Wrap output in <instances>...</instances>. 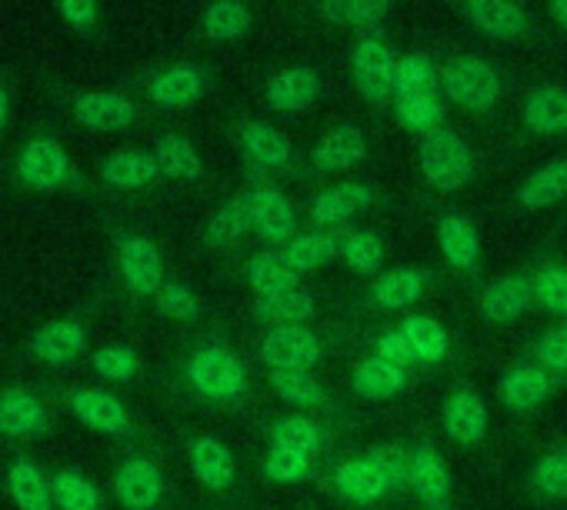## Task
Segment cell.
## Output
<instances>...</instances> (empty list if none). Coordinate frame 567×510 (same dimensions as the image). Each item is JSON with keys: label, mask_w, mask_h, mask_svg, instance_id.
<instances>
[{"label": "cell", "mask_w": 567, "mask_h": 510, "mask_svg": "<svg viewBox=\"0 0 567 510\" xmlns=\"http://www.w3.org/2000/svg\"><path fill=\"white\" fill-rule=\"evenodd\" d=\"M321 14L341 28H378L391 14V4L388 0H334L321 8Z\"/></svg>", "instance_id": "44"}, {"label": "cell", "mask_w": 567, "mask_h": 510, "mask_svg": "<svg viewBox=\"0 0 567 510\" xmlns=\"http://www.w3.org/2000/svg\"><path fill=\"white\" fill-rule=\"evenodd\" d=\"M341 253L358 274H378L384 264V240L374 230H348L341 237Z\"/></svg>", "instance_id": "45"}, {"label": "cell", "mask_w": 567, "mask_h": 510, "mask_svg": "<svg viewBox=\"0 0 567 510\" xmlns=\"http://www.w3.org/2000/svg\"><path fill=\"white\" fill-rule=\"evenodd\" d=\"M421 298H424V274L421 271H411V268L388 271L371 288V301L381 311H404V308H411Z\"/></svg>", "instance_id": "33"}, {"label": "cell", "mask_w": 567, "mask_h": 510, "mask_svg": "<svg viewBox=\"0 0 567 510\" xmlns=\"http://www.w3.org/2000/svg\"><path fill=\"white\" fill-rule=\"evenodd\" d=\"M250 227V210H247V197H234L227 204H220L214 210V217L207 220V230H204V240L210 247H230L237 243Z\"/></svg>", "instance_id": "37"}, {"label": "cell", "mask_w": 567, "mask_h": 510, "mask_svg": "<svg viewBox=\"0 0 567 510\" xmlns=\"http://www.w3.org/2000/svg\"><path fill=\"white\" fill-rule=\"evenodd\" d=\"M247 210H250V227L267 240V243H291L298 233V217L291 200L274 187H254L247 194Z\"/></svg>", "instance_id": "10"}, {"label": "cell", "mask_w": 567, "mask_h": 510, "mask_svg": "<svg viewBox=\"0 0 567 510\" xmlns=\"http://www.w3.org/2000/svg\"><path fill=\"white\" fill-rule=\"evenodd\" d=\"M351 71H354V84L368 104L384 107L394 97L398 54L381 38H361L358 41V48L351 54Z\"/></svg>", "instance_id": "5"}, {"label": "cell", "mask_w": 567, "mask_h": 510, "mask_svg": "<svg viewBox=\"0 0 567 510\" xmlns=\"http://www.w3.org/2000/svg\"><path fill=\"white\" fill-rule=\"evenodd\" d=\"M117 271L134 298H157L161 288L167 284L161 250L144 233H124L117 240Z\"/></svg>", "instance_id": "3"}, {"label": "cell", "mask_w": 567, "mask_h": 510, "mask_svg": "<svg viewBox=\"0 0 567 510\" xmlns=\"http://www.w3.org/2000/svg\"><path fill=\"white\" fill-rule=\"evenodd\" d=\"M311 470V457L301 450H288V447H274L264 457V477L270 483H295Z\"/></svg>", "instance_id": "48"}, {"label": "cell", "mask_w": 567, "mask_h": 510, "mask_svg": "<svg viewBox=\"0 0 567 510\" xmlns=\"http://www.w3.org/2000/svg\"><path fill=\"white\" fill-rule=\"evenodd\" d=\"M374 194L364 184H338L324 194H318V200L311 204V220L318 230L328 227H341L348 220H354L364 207H371Z\"/></svg>", "instance_id": "18"}, {"label": "cell", "mask_w": 567, "mask_h": 510, "mask_svg": "<svg viewBox=\"0 0 567 510\" xmlns=\"http://www.w3.org/2000/svg\"><path fill=\"white\" fill-rule=\"evenodd\" d=\"M550 397V377L544 367L520 364L501 377V400L511 410H537Z\"/></svg>", "instance_id": "26"}, {"label": "cell", "mask_w": 567, "mask_h": 510, "mask_svg": "<svg viewBox=\"0 0 567 510\" xmlns=\"http://www.w3.org/2000/svg\"><path fill=\"white\" fill-rule=\"evenodd\" d=\"M190 457V473L200 487L207 490H227L237 477V464L234 454L224 440L217 437H197L187 450Z\"/></svg>", "instance_id": "15"}, {"label": "cell", "mask_w": 567, "mask_h": 510, "mask_svg": "<svg viewBox=\"0 0 567 510\" xmlns=\"http://www.w3.org/2000/svg\"><path fill=\"white\" fill-rule=\"evenodd\" d=\"M560 460H564V467H567V447H560Z\"/></svg>", "instance_id": "58"}, {"label": "cell", "mask_w": 567, "mask_h": 510, "mask_svg": "<svg viewBox=\"0 0 567 510\" xmlns=\"http://www.w3.org/2000/svg\"><path fill=\"white\" fill-rule=\"evenodd\" d=\"M421 170L431 187L454 194L474 180V154L461 134L441 127L421 140Z\"/></svg>", "instance_id": "1"}, {"label": "cell", "mask_w": 567, "mask_h": 510, "mask_svg": "<svg viewBox=\"0 0 567 510\" xmlns=\"http://www.w3.org/2000/svg\"><path fill=\"white\" fill-rule=\"evenodd\" d=\"M364 457L378 467V473L388 480V487L411 483V454L404 447H398V444H374V447H368Z\"/></svg>", "instance_id": "49"}, {"label": "cell", "mask_w": 567, "mask_h": 510, "mask_svg": "<svg viewBox=\"0 0 567 510\" xmlns=\"http://www.w3.org/2000/svg\"><path fill=\"white\" fill-rule=\"evenodd\" d=\"M184 374L190 387L210 400H234L247 391V371L227 347H214V344L197 347L187 357Z\"/></svg>", "instance_id": "2"}, {"label": "cell", "mask_w": 567, "mask_h": 510, "mask_svg": "<svg viewBox=\"0 0 567 510\" xmlns=\"http://www.w3.org/2000/svg\"><path fill=\"white\" fill-rule=\"evenodd\" d=\"M298 271L291 268L288 253L284 247H267L260 253H254L250 264H247V284L257 291V298H270V294H280V291H291L298 288Z\"/></svg>", "instance_id": "25"}, {"label": "cell", "mask_w": 567, "mask_h": 510, "mask_svg": "<svg viewBox=\"0 0 567 510\" xmlns=\"http://www.w3.org/2000/svg\"><path fill=\"white\" fill-rule=\"evenodd\" d=\"M547 18H550L557 28L567 31V0H557V4H550V8H547Z\"/></svg>", "instance_id": "56"}, {"label": "cell", "mask_w": 567, "mask_h": 510, "mask_svg": "<svg viewBox=\"0 0 567 510\" xmlns=\"http://www.w3.org/2000/svg\"><path fill=\"white\" fill-rule=\"evenodd\" d=\"M8 493L18 503V510H54L51 477L28 457H18L8 467Z\"/></svg>", "instance_id": "24"}, {"label": "cell", "mask_w": 567, "mask_h": 510, "mask_svg": "<svg viewBox=\"0 0 567 510\" xmlns=\"http://www.w3.org/2000/svg\"><path fill=\"white\" fill-rule=\"evenodd\" d=\"M257 314L264 321H274L277 327H298L305 321H311L318 314V301L308 288H291V291H280L270 298H257Z\"/></svg>", "instance_id": "32"}, {"label": "cell", "mask_w": 567, "mask_h": 510, "mask_svg": "<svg viewBox=\"0 0 567 510\" xmlns=\"http://www.w3.org/2000/svg\"><path fill=\"white\" fill-rule=\"evenodd\" d=\"M270 440H274V447L301 450V454H308V457H315V454L321 450V444H324L321 427H318L311 417H298V414L280 417V420L270 427Z\"/></svg>", "instance_id": "43"}, {"label": "cell", "mask_w": 567, "mask_h": 510, "mask_svg": "<svg viewBox=\"0 0 567 510\" xmlns=\"http://www.w3.org/2000/svg\"><path fill=\"white\" fill-rule=\"evenodd\" d=\"M441 424H444V430H447L451 440H457V444H477L487 434L491 410H487V404H484L481 394H474V391H454L444 400Z\"/></svg>", "instance_id": "13"}, {"label": "cell", "mask_w": 567, "mask_h": 510, "mask_svg": "<svg viewBox=\"0 0 567 510\" xmlns=\"http://www.w3.org/2000/svg\"><path fill=\"white\" fill-rule=\"evenodd\" d=\"M240 144L247 150L250 160H257L260 167L280 170L291 164V140L284 137L277 127L264 124V121H244L240 124Z\"/></svg>", "instance_id": "29"}, {"label": "cell", "mask_w": 567, "mask_h": 510, "mask_svg": "<svg viewBox=\"0 0 567 510\" xmlns=\"http://www.w3.org/2000/svg\"><path fill=\"white\" fill-rule=\"evenodd\" d=\"M54 507L61 510H101V490L81 470H58L51 477Z\"/></svg>", "instance_id": "40"}, {"label": "cell", "mask_w": 567, "mask_h": 510, "mask_svg": "<svg viewBox=\"0 0 567 510\" xmlns=\"http://www.w3.org/2000/svg\"><path fill=\"white\" fill-rule=\"evenodd\" d=\"M461 11L481 34L494 41H514L527 28V14L517 4H504V0H471Z\"/></svg>", "instance_id": "20"}, {"label": "cell", "mask_w": 567, "mask_h": 510, "mask_svg": "<svg viewBox=\"0 0 567 510\" xmlns=\"http://www.w3.org/2000/svg\"><path fill=\"white\" fill-rule=\"evenodd\" d=\"M274 394L291 407H318L324 404V387L308 371H270Z\"/></svg>", "instance_id": "42"}, {"label": "cell", "mask_w": 567, "mask_h": 510, "mask_svg": "<svg viewBox=\"0 0 567 510\" xmlns=\"http://www.w3.org/2000/svg\"><path fill=\"white\" fill-rule=\"evenodd\" d=\"M441 87L457 107H467V111H491L501 97V81H497L494 67L477 58L451 61L444 67Z\"/></svg>", "instance_id": "4"}, {"label": "cell", "mask_w": 567, "mask_h": 510, "mask_svg": "<svg viewBox=\"0 0 567 510\" xmlns=\"http://www.w3.org/2000/svg\"><path fill=\"white\" fill-rule=\"evenodd\" d=\"M68 407L71 414L87 424L91 430L104 434V437H131L134 434V424H131V414L127 407L111 394V391H97V387H74L68 394Z\"/></svg>", "instance_id": "8"}, {"label": "cell", "mask_w": 567, "mask_h": 510, "mask_svg": "<svg viewBox=\"0 0 567 510\" xmlns=\"http://www.w3.org/2000/svg\"><path fill=\"white\" fill-rule=\"evenodd\" d=\"M374 357H381V361H388L391 367H401V371H408L411 364H417V354H414L411 341L404 337V331H388V334H381V337H378V354H374Z\"/></svg>", "instance_id": "54"}, {"label": "cell", "mask_w": 567, "mask_h": 510, "mask_svg": "<svg viewBox=\"0 0 567 510\" xmlns=\"http://www.w3.org/2000/svg\"><path fill=\"white\" fill-rule=\"evenodd\" d=\"M341 250V240L331 233V230H311V233H298L284 253H288V261L298 274H308V271H318L321 264H328L331 258H338Z\"/></svg>", "instance_id": "35"}, {"label": "cell", "mask_w": 567, "mask_h": 510, "mask_svg": "<svg viewBox=\"0 0 567 510\" xmlns=\"http://www.w3.org/2000/svg\"><path fill=\"white\" fill-rule=\"evenodd\" d=\"M58 14L81 34H87L101 21V8L91 0H64V4H58Z\"/></svg>", "instance_id": "55"}, {"label": "cell", "mask_w": 567, "mask_h": 510, "mask_svg": "<svg viewBox=\"0 0 567 510\" xmlns=\"http://www.w3.org/2000/svg\"><path fill=\"white\" fill-rule=\"evenodd\" d=\"M157 311L171 321H190L200 314V298L184 281H167L157 294Z\"/></svg>", "instance_id": "51"}, {"label": "cell", "mask_w": 567, "mask_h": 510, "mask_svg": "<svg viewBox=\"0 0 567 510\" xmlns=\"http://www.w3.org/2000/svg\"><path fill=\"white\" fill-rule=\"evenodd\" d=\"M84 347H87V331L78 321H54L31 334V354L51 367L74 364L84 354Z\"/></svg>", "instance_id": "12"}, {"label": "cell", "mask_w": 567, "mask_h": 510, "mask_svg": "<svg viewBox=\"0 0 567 510\" xmlns=\"http://www.w3.org/2000/svg\"><path fill=\"white\" fill-rule=\"evenodd\" d=\"M157 174H161V167H157L154 150H141V147L114 150V154L101 164V177H104V184H107V187H117V190H137V187H147Z\"/></svg>", "instance_id": "22"}, {"label": "cell", "mask_w": 567, "mask_h": 510, "mask_svg": "<svg viewBox=\"0 0 567 510\" xmlns=\"http://www.w3.org/2000/svg\"><path fill=\"white\" fill-rule=\"evenodd\" d=\"M254 14L244 4H234V0H220V4H210L200 18V31L210 41H237L250 31Z\"/></svg>", "instance_id": "38"}, {"label": "cell", "mask_w": 567, "mask_h": 510, "mask_svg": "<svg viewBox=\"0 0 567 510\" xmlns=\"http://www.w3.org/2000/svg\"><path fill=\"white\" fill-rule=\"evenodd\" d=\"M437 74L431 67L427 58L421 54H408V58H398V71H394V101L401 97H427V94H437Z\"/></svg>", "instance_id": "41"}, {"label": "cell", "mask_w": 567, "mask_h": 510, "mask_svg": "<svg viewBox=\"0 0 567 510\" xmlns=\"http://www.w3.org/2000/svg\"><path fill=\"white\" fill-rule=\"evenodd\" d=\"M318 97H321V77L311 67H288L274 74L264 87V101L284 114L308 111Z\"/></svg>", "instance_id": "14"}, {"label": "cell", "mask_w": 567, "mask_h": 510, "mask_svg": "<svg viewBox=\"0 0 567 510\" xmlns=\"http://www.w3.org/2000/svg\"><path fill=\"white\" fill-rule=\"evenodd\" d=\"M537 361L544 371H554V374H567V324L564 327H554L540 337L537 344Z\"/></svg>", "instance_id": "53"}, {"label": "cell", "mask_w": 567, "mask_h": 510, "mask_svg": "<svg viewBox=\"0 0 567 510\" xmlns=\"http://www.w3.org/2000/svg\"><path fill=\"white\" fill-rule=\"evenodd\" d=\"M51 424H54V417L38 394L21 391V387L0 391V437L38 440L51 430Z\"/></svg>", "instance_id": "9"}, {"label": "cell", "mask_w": 567, "mask_h": 510, "mask_svg": "<svg viewBox=\"0 0 567 510\" xmlns=\"http://www.w3.org/2000/svg\"><path fill=\"white\" fill-rule=\"evenodd\" d=\"M71 157L68 150L61 147L58 137H34L28 140V147L21 150L18 157V177L31 187V190H41V194H51L58 187H64L71 180Z\"/></svg>", "instance_id": "6"}, {"label": "cell", "mask_w": 567, "mask_h": 510, "mask_svg": "<svg viewBox=\"0 0 567 510\" xmlns=\"http://www.w3.org/2000/svg\"><path fill=\"white\" fill-rule=\"evenodd\" d=\"M91 367H94L97 377H104V381L127 384V381H134V374L141 371V357H137V351L127 347V344H107V347H97V351H94Z\"/></svg>", "instance_id": "47"}, {"label": "cell", "mask_w": 567, "mask_h": 510, "mask_svg": "<svg viewBox=\"0 0 567 510\" xmlns=\"http://www.w3.org/2000/svg\"><path fill=\"white\" fill-rule=\"evenodd\" d=\"M147 94L157 107H167V111L190 107L204 94V74L194 64H174L151 81Z\"/></svg>", "instance_id": "21"}, {"label": "cell", "mask_w": 567, "mask_h": 510, "mask_svg": "<svg viewBox=\"0 0 567 510\" xmlns=\"http://www.w3.org/2000/svg\"><path fill=\"white\" fill-rule=\"evenodd\" d=\"M534 304H537L534 301V281H527V278H501L484 291L481 314L491 324H511V321L524 318Z\"/></svg>", "instance_id": "17"}, {"label": "cell", "mask_w": 567, "mask_h": 510, "mask_svg": "<svg viewBox=\"0 0 567 510\" xmlns=\"http://www.w3.org/2000/svg\"><path fill=\"white\" fill-rule=\"evenodd\" d=\"M437 247L444 253V261L457 271H474L481 261V237L474 223L454 210L437 220Z\"/></svg>", "instance_id": "19"}, {"label": "cell", "mask_w": 567, "mask_h": 510, "mask_svg": "<svg viewBox=\"0 0 567 510\" xmlns=\"http://www.w3.org/2000/svg\"><path fill=\"white\" fill-rule=\"evenodd\" d=\"M404 337L411 341V347H414V354H417V361H424V364H437V361H444L447 357V347H451V341H447V331L434 321V318H427V314H411L408 321H404Z\"/></svg>", "instance_id": "39"}, {"label": "cell", "mask_w": 567, "mask_h": 510, "mask_svg": "<svg viewBox=\"0 0 567 510\" xmlns=\"http://www.w3.org/2000/svg\"><path fill=\"white\" fill-rule=\"evenodd\" d=\"M114 493L127 510H154L164 493V477L154 460L127 457L114 470Z\"/></svg>", "instance_id": "11"}, {"label": "cell", "mask_w": 567, "mask_h": 510, "mask_svg": "<svg viewBox=\"0 0 567 510\" xmlns=\"http://www.w3.org/2000/svg\"><path fill=\"white\" fill-rule=\"evenodd\" d=\"M524 127L544 137L567 134V91L564 87H537L524 101Z\"/></svg>", "instance_id": "27"}, {"label": "cell", "mask_w": 567, "mask_h": 510, "mask_svg": "<svg viewBox=\"0 0 567 510\" xmlns=\"http://www.w3.org/2000/svg\"><path fill=\"white\" fill-rule=\"evenodd\" d=\"M398 121L414 131V134H434L444 127V104L437 94H427V97H401L398 101Z\"/></svg>", "instance_id": "46"}, {"label": "cell", "mask_w": 567, "mask_h": 510, "mask_svg": "<svg viewBox=\"0 0 567 510\" xmlns=\"http://www.w3.org/2000/svg\"><path fill=\"white\" fill-rule=\"evenodd\" d=\"M334 483H338L341 497L351 500V503H374V500H381V497L391 490L388 480L378 473V467H374L368 457L344 460V464L334 470Z\"/></svg>", "instance_id": "31"}, {"label": "cell", "mask_w": 567, "mask_h": 510, "mask_svg": "<svg viewBox=\"0 0 567 510\" xmlns=\"http://www.w3.org/2000/svg\"><path fill=\"white\" fill-rule=\"evenodd\" d=\"M154 157H157L161 174H167L171 180H197V177L204 174V164H200L197 147H194L187 137H181V134H164V137H157Z\"/></svg>", "instance_id": "34"}, {"label": "cell", "mask_w": 567, "mask_h": 510, "mask_svg": "<svg viewBox=\"0 0 567 510\" xmlns=\"http://www.w3.org/2000/svg\"><path fill=\"white\" fill-rule=\"evenodd\" d=\"M530 477H534L540 493H547L554 500L567 497V467L560 460V450H550V454L537 457L534 467H530Z\"/></svg>", "instance_id": "52"}, {"label": "cell", "mask_w": 567, "mask_h": 510, "mask_svg": "<svg viewBox=\"0 0 567 510\" xmlns=\"http://www.w3.org/2000/svg\"><path fill=\"white\" fill-rule=\"evenodd\" d=\"M411 487L421 493L424 503H431V507H437V510L447 507V497H451V473H447L444 457H441L434 447H427V444H421V447L411 454Z\"/></svg>", "instance_id": "23"}, {"label": "cell", "mask_w": 567, "mask_h": 510, "mask_svg": "<svg viewBox=\"0 0 567 510\" xmlns=\"http://www.w3.org/2000/svg\"><path fill=\"white\" fill-rule=\"evenodd\" d=\"M534 301L557 314V318H567V268H544L537 278H534Z\"/></svg>", "instance_id": "50"}, {"label": "cell", "mask_w": 567, "mask_h": 510, "mask_svg": "<svg viewBox=\"0 0 567 510\" xmlns=\"http://www.w3.org/2000/svg\"><path fill=\"white\" fill-rule=\"evenodd\" d=\"M408 384V374L401 367H391L381 357H368L358 371H354V391L364 400H388L394 394H401Z\"/></svg>", "instance_id": "36"}, {"label": "cell", "mask_w": 567, "mask_h": 510, "mask_svg": "<svg viewBox=\"0 0 567 510\" xmlns=\"http://www.w3.org/2000/svg\"><path fill=\"white\" fill-rule=\"evenodd\" d=\"M8 111H11V94L0 87V131H4V124H8Z\"/></svg>", "instance_id": "57"}, {"label": "cell", "mask_w": 567, "mask_h": 510, "mask_svg": "<svg viewBox=\"0 0 567 510\" xmlns=\"http://www.w3.org/2000/svg\"><path fill=\"white\" fill-rule=\"evenodd\" d=\"M364 157H368V137H364V131L354 127V124L334 127V131L324 134V140L315 147V164H318L321 170H348V167H358Z\"/></svg>", "instance_id": "28"}, {"label": "cell", "mask_w": 567, "mask_h": 510, "mask_svg": "<svg viewBox=\"0 0 567 510\" xmlns=\"http://www.w3.org/2000/svg\"><path fill=\"white\" fill-rule=\"evenodd\" d=\"M564 197H567V160L564 157L537 167L517 187V200H520L524 210H544V207H554Z\"/></svg>", "instance_id": "30"}, {"label": "cell", "mask_w": 567, "mask_h": 510, "mask_svg": "<svg viewBox=\"0 0 567 510\" xmlns=\"http://www.w3.org/2000/svg\"><path fill=\"white\" fill-rule=\"evenodd\" d=\"M74 117L91 131H127L134 124V104L114 91H87L74 101Z\"/></svg>", "instance_id": "16"}, {"label": "cell", "mask_w": 567, "mask_h": 510, "mask_svg": "<svg viewBox=\"0 0 567 510\" xmlns=\"http://www.w3.org/2000/svg\"><path fill=\"white\" fill-rule=\"evenodd\" d=\"M321 341L305 324L270 327L260 341V361L270 371H311L321 361Z\"/></svg>", "instance_id": "7"}]
</instances>
